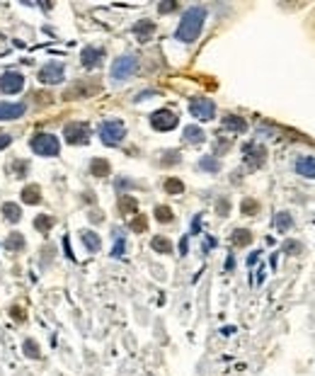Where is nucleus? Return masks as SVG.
<instances>
[{
	"instance_id": "nucleus-1",
	"label": "nucleus",
	"mask_w": 315,
	"mask_h": 376,
	"mask_svg": "<svg viewBox=\"0 0 315 376\" xmlns=\"http://www.w3.org/2000/svg\"><path fill=\"white\" fill-rule=\"evenodd\" d=\"M204 22H206V8L204 5H192L189 10H185L182 20L174 29V39L182 42V44H192L199 39V34L204 29Z\"/></svg>"
},
{
	"instance_id": "nucleus-2",
	"label": "nucleus",
	"mask_w": 315,
	"mask_h": 376,
	"mask_svg": "<svg viewBox=\"0 0 315 376\" xmlns=\"http://www.w3.org/2000/svg\"><path fill=\"white\" fill-rule=\"evenodd\" d=\"M136 68H138V56L136 54H124L119 56L114 63H112V71H109V76L114 83H124L126 78H131L136 73Z\"/></svg>"
},
{
	"instance_id": "nucleus-3",
	"label": "nucleus",
	"mask_w": 315,
	"mask_h": 376,
	"mask_svg": "<svg viewBox=\"0 0 315 376\" xmlns=\"http://www.w3.org/2000/svg\"><path fill=\"white\" fill-rule=\"evenodd\" d=\"M126 136V126L121 119H107L99 124V139L104 146H119Z\"/></svg>"
},
{
	"instance_id": "nucleus-4",
	"label": "nucleus",
	"mask_w": 315,
	"mask_h": 376,
	"mask_svg": "<svg viewBox=\"0 0 315 376\" xmlns=\"http://www.w3.org/2000/svg\"><path fill=\"white\" fill-rule=\"evenodd\" d=\"M29 146H32L34 153L44 155V158H54L61 151V144H58V139H56L54 133H34Z\"/></svg>"
},
{
	"instance_id": "nucleus-5",
	"label": "nucleus",
	"mask_w": 315,
	"mask_h": 376,
	"mask_svg": "<svg viewBox=\"0 0 315 376\" xmlns=\"http://www.w3.org/2000/svg\"><path fill=\"white\" fill-rule=\"evenodd\" d=\"M189 114L194 119H199V122H211L216 117V105L208 97H194L189 102Z\"/></svg>"
},
{
	"instance_id": "nucleus-6",
	"label": "nucleus",
	"mask_w": 315,
	"mask_h": 376,
	"mask_svg": "<svg viewBox=\"0 0 315 376\" xmlns=\"http://www.w3.org/2000/svg\"><path fill=\"white\" fill-rule=\"evenodd\" d=\"M63 136L68 144L73 146H83L90 141V126L85 122H71L63 126Z\"/></svg>"
},
{
	"instance_id": "nucleus-7",
	"label": "nucleus",
	"mask_w": 315,
	"mask_h": 376,
	"mask_svg": "<svg viewBox=\"0 0 315 376\" xmlns=\"http://www.w3.org/2000/svg\"><path fill=\"white\" fill-rule=\"evenodd\" d=\"M39 80L44 85H58L65 80V68L61 61H49L46 66L39 71Z\"/></svg>"
},
{
	"instance_id": "nucleus-8",
	"label": "nucleus",
	"mask_w": 315,
	"mask_h": 376,
	"mask_svg": "<svg viewBox=\"0 0 315 376\" xmlns=\"http://www.w3.org/2000/svg\"><path fill=\"white\" fill-rule=\"evenodd\" d=\"M177 124H180V119H177V114L170 110H158L151 114V126L155 131H172Z\"/></svg>"
},
{
	"instance_id": "nucleus-9",
	"label": "nucleus",
	"mask_w": 315,
	"mask_h": 376,
	"mask_svg": "<svg viewBox=\"0 0 315 376\" xmlns=\"http://www.w3.org/2000/svg\"><path fill=\"white\" fill-rule=\"evenodd\" d=\"M242 153H245V165L250 167V170H257V167L264 165L267 148H264L262 144H255V141H250V144H245Z\"/></svg>"
},
{
	"instance_id": "nucleus-10",
	"label": "nucleus",
	"mask_w": 315,
	"mask_h": 376,
	"mask_svg": "<svg viewBox=\"0 0 315 376\" xmlns=\"http://www.w3.org/2000/svg\"><path fill=\"white\" fill-rule=\"evenodd\" d=\"M22 88H24V76H22V73L8 71V73L0 76V90H3L5 95H17Z\"/></svg>"
},
{
	"instance_id": "nucleus-11",
	"label": "nucleus",
	"mask_w": 315,
	"mask_h": 376,
	"mask_svg": "<svg viewBox=\"0 0 315 376\" xmlns=\"http://www.w3.org/2000/svg\"><path fill=\"white\" fill-rule=\"evenodd\" d=\"M24 112H27V105H22V102H3L0 105V122L20 119Z\"/></svg>"
},
{
	"instance_id": "nucleus-12",
	"label": "nucleus",
	"mask_w": 315,
	"mask_h": 376,
	"mask_svg": "<svg viewBox=\"0 0 315 376\" xmlns=\"http://www.w3.org/2000/svg\"><path fill=\"white\" fill-rule=\"evenodd\" d=\"M102 58H104V49H99V46H85L80 54V61L85 68H97L102 63Z\"/></svg>"
},
{
	"instance_id": "nucleus-13",
	"label": "nucleus",
	"mask_w": 315,
	"mask_h": 376,
	"mask_svg": "<svg viewBox=\"0 0 315 376\" xmlns=\"http://www.w3.org/2000/svg\"><path fill=\"white\" fill-rule=\"evenodd\" d=\"M296 173L305 180H315V158L313 155H301L298 160H296Z\"/></svg>"
},
{
	"instance_id": "nucleus-14",
	"label": "nucleus",
	"mask_w": 315,
	"mask_h": 376,
	"mask_svg": "<svg viewBox=\"0 0 315 376\" xmlns=\"http://www.w3.org/2000/svg\"><path fill=\"white\" fill-rule=\"evenodd\" d=\"M153 32H155V22H151V20H141V22L133 24V34L138 37V42H148L153 37Z\"/></svg>"
},
{
	"instance_id": "nucleus-15",
	"label": "nucleus",
	"mask_w": 315,
	"mask_h": 376,
	"mask_svg": "<svg viewBox=\"0 0 315 376\" xmlns=\"http://www.w3.org/2000/svg\"><path fill=\"white\" fill-rule=\"evenodd\" d=\"M221 124H223V129L235 131V133H240V131H245V129H248V122H245L242 117H238V114H226Z\"/></svg>"
},
{
	"instance_id": "nucleus-16",
	"label": "nucleus",
	"mask_w": 315,
	"mask_h": 376,
	"mask_svg": "<svg viewBox=\"0 0 315 376\" xmlns=\"http://www.w3.org/2000/svg\"><path fill=\"white\" fill-rule=\"evenodd\" d=\"M182 139H185V144H201L206 136H204V131L199 129V126H194V124H189V126H185V131H182Z\"/></svg>"
},
{
	"instance_id": "nucleus-17",
	"label": "nucleus",
	"mask_w": 315,
	"mask_h": 376,
	"mask_svg": "<svg viewBox=\"0 0 315 376\" xmlns=\"http://www.w3.org/2000/svg\"><path fill=\"white\" fill-rule=\"evenodd\" d=\"M80 238H83V245L87 248V253H97L99 248H102V241H99V235L95 231H83Z\"/></svg>"
},
{
	"instance_id": "nucleus-18",
	"label": "nucleus",
	"mask_w": 315,
	"mask_h": 376,
	"mask_svg": "<svg viewBox=\"0 0 315 376\" xmlns=\"http://www.w3.org/2000/svg\"><path fill=\"white\" fill-rule=\"evenodd\" d=\"M151 248L155 250V253H160V255H170V253H172V243H170L165 235H153Z\"/></svg>"
},
{
	"instance_id": "nucleus-19",
	"label": "nucleus",
	"mask_w": 315,
	"mask_h": 376,
	"mask_svg": "<svg viewBox=\"0 0 315 376\" xmlns=\"http://www.w3.org/2000/svg\"><path fill=\"white\" fill-rule=\"evenodd\" d=\"M274 226H276L282 233L291 231V228H294V219H291V214H289V211H279V214L274 216Z\"/></svg>"
},
{
	"instance_id": "nucleus-20",
	"label": "nucleus",
	"mask_w": 315,
	"mask_h": 376,
	"mask_svg": "<svg viewBox=\"0 0 315 376\" xmlns=\"http://www.w3.org/2000/svg\"><path fill=\"white\" fill-rule=\"evenodd\" d=\"M109 163L104 160V158H95L92 163H90V173H92V177H107L109 175Z\"/></svg>"
},
{
	"instance_id": "nucleus-21",
	"label": "nucleus",
	"mask_w": 315,
	"mask_h": 376,
	"mask_svg": "<svg viewBox=\"0 0 315 376\" xmlns=\"http://www.w3.org/2000/svg\"><path fill=\"white\" fill-rule=\"evenodd\" d=\"M22 201L24 204H39L42 201V189L37 185H29V187L22 189Z\"/></svg>"
},
{
	"instance_id": "nucleus-22",
	"label": "nucleus",
	"mask_w": 315,
	"mask_h": 376,
	"mask_svg": "<svg viewBox=\"0 0 315 376\" xmlns=\"http://www.w3.org/2000/svg\"><path fill=\"white\" fill-rule=\"evenodd\" d=\"M124 253H126L124 233H121V228H114V248H112V257H124Z\"/></svg>"
},
{
	"instance_id": "nucleus-23",
	"label": "nucleus",
	"mask_w": 315,
	"mask_h": 376,
	"mask_svg": "<svg viewBox=\"0 0 315 376\" xmlns=\"http://www.w3.org/2000/svg\"><path fill=\"white\" fill-rule=\"evenodd\" d=\"M252 241V233L248 231V228H235L233 231V235H230V243L238 245V248H242V245H250Z\"/></svg>"
},
{
	"instance_id": "nucleus-24",
	"label": "nucleus",
	"mask_w": 315,
	"mask_h": 376,
	"mask_svg": "<svg viewBox=\"0 0 315 376\" xmlns=\"http://www.w3.org/2000/svg\"><path fill=\"white\" fill-rule=\"evenodd\" d=\"M5 248H8L10 253H20L22 248H24V235H22V233H10L8 241H5Z\"/></svg>"
},
{
	"instance_id": "nucleus-25",
	"label": "nucleus",
	"mask_w": 315,
	"mask_h": 376,
	"mask_svg": "<svg viewBox=\"0 0 315 376\" xmlns=\"http://www.w3.org/2000/svg\"><path fill=\"white\" fill-rule=\"evenodd\" d=\"M136 209H138V201L133 199V197H129V194H121L119 197V211L121 214H136Z\"/></svg>"
},
{
	"instance_id": "nucleus-26",
	"label": "nucleus",
	"mask_w": 315,
	"mask_h": 376,
	"mask_svg": "<svg viewBox=\"0 0 315 376\" xmlns=\"http://www.w3.org/2000/svg\"><path fill=\"white\" fill-rule=\"evenodd\" d=\"M199 167L206 170V173H218V170H221V160H218L216 155H204V158L199 160Z\"/></svg>"
},
{
	"instance_id": "nucleus-27",
	"label": "nucleus",
	"mask_w": 315,
	"mask_h": 376,
	"mask_svg": "<svg viewBox=\"0 0 315 376\" xmlns=\"http://www.w3.org/2000/svg\"><path fill=\"white\" fill-rule=\"evenodd\" d=\"M3 216L8 219V221H12V223H17L22 219V211H20V207L17 204H3Z\"/></svg>"
},
{
	"instance_id": "nucleus-28",
	"label": "nucleus",
	"mask_w": 315,
	"mask_h": 376,
	"mask_svg": "<svg viewBox=\"0 0 315 376\" xmlns=\"http://www.w3.org/2000/svg\"><path fill=\"white\" fill-rule=\"evenodd\" d=\"M163 187H165L167 194H182V192H185V182H182V180H177V177H167Z\"/></svg>"
},
{
	"instance_id": "nucleus-29",
	"label": "nucleus",
	"mask_w": 315,
	"mask_h": 376,
	"mask_svg": "<svg viewBox=\"0 0 315 376\" xmlns=\"http://www.w3.org/2000/svg\"><path fill=\"white\" fill-rule=\"evenodd\" d=\"M129 228H131L133 233H143L146 228H148V219H146V216H141V214H136V216L131 219Z\"/></svg>"
},
{
	"instance_id": "nucleus-30",
	"label": "nucleus",
	"mask_w": 315,
	"mask_h": 376,
	"mask_svg": "<svg viewBox=\"0 0 315 376\" xmlns=\"http://www.w3.org/2000/svg\"><path fill=\"white\" fill-rule=\"evenodd\" d=\"M155 219L160 223H170L174 219V214L170 207H155Z\"/></svg>"
},
{
	"instance_id": "nucleus-31",
	"label": "nucleus",
	"mask_w": 315,
	"mask_h": 376,
	"mask_svg": "<svg viewBox=\"0 0 315 376\" xmlns=\"http://www.w3.org/2000/svg\"><path fill=\"white\" fill-rule=\"evenodd\" d=\"M34 228L37 231H51L54 228V219L51 216H37L34 219Z\"/></svg>"
},
{
	"instance_id": "nucleus-32",
	"label": "nucleus",
	"mask_w": 315,
	"mask_h": 376,
	"mask_svg": "<svg viewBox=\"0 0 315 376\" xmlns=\"http://www.w3.org/2000/svg\"><path fill=\"white\" fill-rule=\"evenodd\" d=\"M180 163V151H165L160 165H177Z\"/></svg>"
},
{
	"instance_id": "nucleus-33",
	"label": "nucleus",
	"mask_w": 315,
	"mask_h": 376,
	"mask_svg": "<svg viewBox=\"0 0 315 376\" xmlns=\"http://www.w3.org/2000/svg\"><path fill=\"white\" fill-rule=\"evenodd\" d=\"M284 253H289V255H301V253H303V245L298 243V241H286V243H284Z\"/></svg>"
},
{
	"instance_id": "nucleus-34",
	"label": "nucleus",
	"mask_w": 315,
	"mask_h": 376,
	"mask_svg": "<svg viewBox=\"0 0 315 376\" xmlns=\"http://www.w3.org/2000/svg\"><path fill=\"white\" fill-rule=\"evenodd\" d=\"M257 211H260V204H257L255 199L242 201V214H245V216H252V214H257Z\"/></svg>"
},
{
	"instance_id": "nucleus-35",
	"label": "nucleus",
	"mask_w": 315,
	"mask_h": 376,
	"mask_svg": "<svg viewBox=\"0 0 315 376\" xmlns=\"http://www.w3.org/2000/svg\"><path fill=\"white\" fill-rule=\"evenodd\" d=\"M24 354L32 357V359H39V347L34 340H24Z\"/></svg>"
},
{
	"instance_id": "nucleus-36",
	"label": "nucleus",
	"mask_w": 315,
	"mask_h": 376,
	"mask_svg": "<svg viewBox=\"0 0 315 376\" xmlns=\"http://www.w3.org/2000/svg\"><path fill=\"white\" fill-rule=\"evenodd\" d=\"M216 211H218V216H228V211H230V201H228V199H218Z\"/></svg>"
},
{
	"instance_id": "nucleus-37",
	"label": "nucleus",
	"mask_w": 315,
	"mask_h": 376,
	"mask_svg": "<svg viewBox=\"0 0 315 376\" xmlns=\"http://www.w3.org/2000/svg\"><path fill=\"white\" fill-rule=\"evenodd\" d=\"M158 10L163 12V15H167V12L177 10V3H160V5H158Z\"/></svg>"
},
{
	"instance_id": "nucleus-38",
	"label": "nucleus",
	"mask_w": 315,
	"mask_h": 376,
	"mask_svg": "<svg viewBox=\"0 0 315 376\" xmlns=\"http://www.w3.org/2000/svg\"><path fill=\"white\" fill-rule=\"evenodd\" d=\"M133 187V182H131V180H126V177H119V180H117V189H131Z\"/></svg>"
},
{
	"instance_id": "nucleus-39",
	"label": "nucleus",
	"mask_w": 315,
	"mask_h": 376,
	"mask_svg": "<svg viewBox=\"0 0 315 376\" xmlns=\"http://www.w3.org/2000/svg\"><path fill=\"white\" fill-rule=\"evenodd\" d=\"M10 144H12V136H8V133H0V151H3V148H8Z\"/></svg>"
},
{
	"instance_id": "nucleus-40",
	"label": "nucleus",
	"mask_w": 315,
	"mask_h": 376,
	"mask_svg": "<svg viewBox=\"0 0 315 376\" xmlns=\"http://www.w3.org/2000/svg\"><path fill=\"white\" fill-rule=\"evenodd\" d=\"M199 226H201V216H194V221H192V233H199Z\"/></svg>"
},
{
	"instance_id": "nucleus-41",
	"label": "nucleus",
	"mask_w": 315,
	"mask_h": 376,
	"mask_svg": "<svg viewBox=\"0 0 315 376\" xmlns=\"http://www.w3.org/2000/svg\"><path fill=\"white\" fill-rule=\"evenodd\" d=\"M90 221L99 223V221H102V214H99V211H92V214H90Z\"/></svg>"
},
{
	"instance_id": "nucleus-42",
	"label": "nucleus",
	"mask_w": 315,
	"mask_h": 376,
	"mask_svg": "<svg viewBox=\"0 0 315 376\" xmlns=\"http://www.w3.org/2000/svg\"><path fill=\"white\" fill-rule=\"evenodd\" d=\"M12 316H15V321H24V313H22V309H12Z\"/></svg>"
},
{
	"instance_id": "nucleus-43",
	"label": "nucleus",
	"mask_w": 315,
	"mask_h": 376,
	"mask_svg": "<svg viewBox=\"0 0 315 376\" xmlns=\"http://www.w3.org/2000/svg\"><path fill=\"white\" fill-rule=\"evenodd\" d=\"M257 260H260V253H252L250 257H248V265H255Z\"/></svg>"
},
{
	"instance_id": "nucleus-44",
	"label": "nucleus",
	"mask_w": 315,
	"mask_h": 376,
	"mask_svg": "<svg viewBox=\"0 0 315 376\" xmlns=\"http://www.w3.org/2000/svg\"><path fill=\"white\" fill-rule=\"evenodd\" d=\"M180 253H182V255H187V235H185V238H182V241H180Z\"/></svg>"
},
{
	"instance_id": "nucleus-45",
	"label": "nucleus",
	"mask_w": 315,
	"mask_h": 376,
	"mask_svg": "<svg viewBox=\"0 0 315 376\" xmlns=\"http://www.w3.org/2000/svg\"><path fill=\"white\" fill-rule=\"evenodd\" d=\"M235 267V260H233V255H230L228 260H226V269H233Z\"/></svg>"
}]
</instances>
